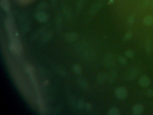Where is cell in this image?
I'll return each mask as SVG.
<instances>
[{"label":"cell","instance_id":"cell-9","mask_svg":"<svg viewBox=\"0 0 153 115\" xmlns=\"http://www.w3.org/2000/svg\"><path fill=\"white\" fill-rule=\"evenodd\" d=\"M144 108L143 106L140 104H136L133 106V112L134 115H141L143 112Z\"/></svg>","mask_w":153,"mask_h":115},{"label":"cell","instance_id":"cell-7","mask_svg":"<svg viewBox=\"0 0 153 115\" xmlns=\"http://www.w3.org/2000/svg\"><path fill=\"white\" fill-rule=\"evenodd\" d=\"M79 38V35L76 32H70L65 35V39L69 41H74Z\"/></svg>","mask_w":153,"mask_h":115},{"label":"cell","instance_id":"cell-25","mask_svg":"<svg viewBox=\"0 0 153 115\" xmlns=\"http://www.w3.org/2000/svg\"><path fill=\"white\" fill-rule=\"evenodd\" d=\"M85 103L83 102V100H79L77 103L78 108L79 109H83L85 107Z\"/></svg>","mask_w":153,"mask_h":115},{"label":"cell","instance_id":"cell-17","mask_svg":"<svg viewBox=\"0 0 153 115\" xmlns=\"http://www.w3.org/2000/svg\"><path fill=\"white\" fill-rule=\"evenodd\" d=\"M1 4L3 9L6 11H8L9 9V3L8 0H1Z\"/></svg>","mask_w":153,"mask_h":115},{"label":"cell","instance_id":"cell-12","mask_svg":"<svg viewBox=\"0 0 153 115\" xmlns=\"http://www.w3.org/2000/svg\"><path fill=\"white\" fill-rule=\"evenodd\" d=\"M117 78V72L115 71H112L110 74L108 75L107 81L110 83H113L116 81Z\"/></svg>","mask_w":153,"mask_h":115},{"label":"cell","instance_id":"cell-31","mask_svg":"<svg viewBox=\"0 0 153 115\" xmlns=\"http://www.w3.org/2000/svg\"><path fill=\"white\" fill-rule=\"evenodd\" d=\"M51 1H52L53 2H55L56 0H51Z\"/></svg>","mask_w":153,"mask_h":115},{"label":"cell","instance_id":"cell-28","mask_svg":"<svg viewBox=\"0 0 153 115\" xmlns=\"http://www.w3.org/2000/svg\"><path fill=\"white\" fill-rule=\"evenodd\" d=\"M94 53H91V52H87L85 53V58H93L94 57Z\"/></svg>","mask_w":153,"mask_h":115},{"label":"cell","instance_id":"cell-22","mask_svg":"<svg viewBox=\"0 0 153 115\" xmlns=\"http://www.w3.org/2000/svg\"><path fill=\"white\" fill-rule=\"evenodd\" d=\"M56 70L57 72L61 76H66V72H65L64 70L63 69L60 67H56Z\"/></svg>","mask_w":153,"mask_h":115},{"label":"cell","instance_id":"cell-23","mask_svg":"<svg viewBox=\"0 0 153 115\" xmlns=\"http://www.w3.org/2000/svg\"><path fill=\"white\" fill-rule=\"evenodd\" d=\"M135 22V17L134 16H130L128 19L127 20V23H128V25H131L133 24V23Z\"/></svg>","mask_w":153,"mask_h":115},{"label":"cell","instance_id":"cell-10","mask_svg":"<svg viewBox=\"0 0 153 115\" xmlns=\"http://www.w3.org/2000/svg\"><path fill=\"white\" fill-rule=\"evenodd\" d=\"M103 5V2H99L95 3L92 7L91 10L92 14H96V13L102 8Z\"/></svg>","mask_w":153,"mask_h":115},{"label":"cell","instance_id":"cell-15","mask_svg":"<svg viewBox=\"0 0 153 115\" xmlns=\"http://www.w3.org/2000/svg\"><path fill=\"white\" fill-rule=\"evenodd\" d=\"M145 51L148 55L151 54L152 50V45L151 42L150 40H147L145 41Z\"/></svg>","mask_w":153,"mask_h":115},{"label":"cell","instance_id":"cell-4","mask_svg":"<svg viewBox=\"0 0 153 115\" xmlns=\"http://www.w3.org/2000/svg\"><path fill=\"white\" fill-rule=\"evenodd\" d=\"M114 94L117 98L123 100L127 97L128 95L126 89L124 87H118L114 91Z\"/></svg>","mask_w":153,"mask_h":115},{"label":"cell","instance_id":"cell-2","mask_svg":"<svg viewBox=\"0 0 153 115\" xmlns=\"http://www.w3.org/2000/svg\"><path fill=\"white\" fill-rule=\"evenodd\" d=\"M116 61V58L115 55L113 53H110L104 58L103 63L104 65L107 68H110L113 67L115 64Z\"/></svg>","mask_w":153,"mask_h":115},{"label":"cell","instance_id":"cell-21","mask_svg":"<svg viewBox=\"0 0 153 115\" xmlns=\"http://www.w3.org/2000/svg\"><path fill=\"white\" fill-rule=\"evenodd\" d=\"M118 61L121 64L123 65H125L127 64V61L126 59L123 56H119L118 57Z\"/></svg>","mask_w":153,"mask_h":115},{"label":"cell","instance_id":"cell-20","mask_svg":"<svg viewBox=\"0 0 153 115\" xmlns=\"http://www.w3.org/2000/svg\"><path fill=\"white\" fill-rule=\"evenodd\" d=\"M47 7H48V6L47 5L46 3H45L44 2L39 4L38 6V9L40 11H45L47 9Z\"/></svg>","mask_w":153,"mask_h":115},{"label":"cell","instance_id":"cell-11","mask_svg":"<svg viewBox=\"0 0 153 115\" xmlns=\"http://www.w3.org/2000/svg\"><path fill=\"white\" fill-rule=\"evenodd\" d=\"M78 83L80 87L84 90H86L88 89V84L83 78H79L78 79Z\"/></svg>","mask_w":153,"mask_h":115},{"label":"cell","instance_id":"cell-3","mask_svg":"<svg viewBox=\"0 0 153 115\" xmlns=\"http://www.w3.org/2000/svg\"><path fill=\"white\" fill-rule=\"evenodd\" d=\"M139 74V71L136 68H133L127 71L125 75V79L127 81L135 79Z\"/></svg>","mask_w":153,"mask_h":115},{"label":"cell","instance_id":"cell-29","mask_svg":"<svg viewBox=\"0 0 153 115\" xmlns=\"http://www.w3.org/2000/svg\"><path fill=\"white\" fill-rule=\"evenodd\" d=\"M56 23H57V26L59 27V26H61V24H61V23H62V20H61V19L60 18H57Z\"/></svg>","mask_w":153,"mask_h":115},{"label":"cell","instance_id":"cell-13","mask_svg":"<svg viewBox=\"0 0 153 115\" xmlns=\"http://www.w3.org/2000/svg\"><path fill=\"white\" fill-rule=\"evenodd\" d=\"M52 33L50 32H48L45 33L42 36L41 41L44 43L48 42L52 38Z\"/></svg>","mask_w":153,"mask_h":115},{"label":"cell","instance_id":"cell-32","mask_svg":"<svg viewBox=\"0 0 153 115\" xmlns=\"http://www.w3.org/2000/svg\"><path fill=\"white\" fill-rule=\"evenodd\" d=\"M152 6H153V1H152Z\"/></svg>","mask_w":153,"mask_h":115},{"label":"cell","instance_id":"cell-30","mask_svg":"<svg viewBox=\"0 0 153 115\" xmlns=\"http://www.w3.org/2000/svg\"><path fill=\"white\" fill-rule=\"evenodd\" d=\"M145 2H144V4L145 5H147V4H148L149 3H150V0H145L144 1Z\"/></svg>","mask_w":153,"mask_h":115},{"label":"cell","instance_id":"cell-24","mask_svg":"<svg viewBox=\"0 0 153 115\" xmlns=\"http://www.w3.org/2000/svg\"><path fill=\"white\" fill-rule=\"evenodd\" d=\"M125 55L126 57L128 58H131L134 56V53L131 50H127V51L125 52Z\"/></svg>","mask_w":153,"mask_h":115},{"label":"cell","instance_id":"cell-5","mask_svg":"<svg viewBox=\"0 0 153 115\" xmlns=\"http://www.w3.org/2000/svg\"><path fill=\"white\" fill-rule=\"evenodd\" d=\"M36 17L37 20L41 23H46L48 21L49 19L48 15L42 11H40L37 13Z\"/></svg>","mask_w":153,"mask_h":115},{"label":"cell","instance_id":"cell-14","mask_svg":"<svg viewBox=\"0 0 153 115\" xmlns=\"http://www.w3.org/2000/svg\"><path fill=\"white\" fill-rule=\"evenodd\" d=\"M143 23H144V24L147 26H150L153 25V16L150 15L146 16L144 18Z\"/></svg>","mask_w":153,"mask_h":115},{"label":"cell","instance_id":"cell-18","mask_svg":"<svg viewBox=\"0 0 153 115\" xmlns=\"http://www.w3.org/2000/svg\"><path fill=\"white\" fill-rule=\"evenodd\" d=\"M72 69L73 72L76 74H81L82 72V69L81 68V66L79 65L78 64L73 65L72 67Z\"/></svg>","mask_w":153,"mask_h":115},{"label":"cell","instance_id":"cell-16","mask_svg":"<svg viewBox=\"0 0 153 115\" xmlns=\"http://www.w3.org/2000/svg\"><path fill=\"white\" fill-rule=\"evenodd\" d=\"M108 114L109 115H119L120 114V111L117 107H111L109 110Z\"/></svg>","mask_w":153,"mask_h":115},{"label":"cell","instance_id":"cell-26","mask_svg":"<svg viewBox=\"0 0 153 115\" xmlns=\"http://www.w3.org/2000/svg\"><path fill=\"white\" fill-rule=\"evenodd\" d=\"M85 108L87 111H90L92 109V106L89 103H85Z\"/></svg>","mask_w":153,"mask_h":115},{"label":"cell","instance_id":"cell-1","mask_svg":"<svg viewBox=\"0 0 153 115\" xmlns=\"http://www.w3.org/2000/svg\"><path fill=\"white\" fill-rule=\"evenodd\" d=\"M9 48L11 51L18 55L22 51V45L18 39L15 38H12Z\"/></svg>","mask_w":153,"mask_h":115},{"label":"cell","instance_id":"cell-19","mask_svg":"<svg viewBox=\"0 0 153 115\" xmlns=\"http://www.w3.org/2000/svg\"><path fill=\"white\" fill-rule=\"evenodd\" d=\"M133 32L131 31H128L124 35V37H123V40H124V41H127V40H129V39L131 38V37L133 36Z\"/></svg>","mask_w":153,"mask_h":115},{"label":"cell","instance_id":"cell-8","mask_svg":"<svg viewBox=\"0 0 153 115\" xmlns=\"http://www.w3.org/2000/svg\"><path fill=\"white\" fill-rule=\"evenodd\" d=\"M108 74L107 73L102 72L98 74L97 77V81L99 84H102L107 80Z\"/></svg>","mask_w":153,"mask_h":115},{"label":"cell","instance_id":"cell-6","mask_svg":"<svg viewBox=\"0 0 153 115\" xmlns=\"http://www.w3.org/2000/svg\"><path fill=\"white\" fill-rule=\"evenodd\" d=\"M139 84L142 87H148L150 84V80L147 76H141L139 80Z\"/></svg>","mask_w":153,"mask_h":115},{"label":"cell","instance_id":"cell-27","mask_svg":"<svg viewBox=\"0 0 153 115\" xmlns=\"http://www.w3.org/2000/svg\"><path fill=\"white\" fill-rule=\"evenodd\" d=\"M146 93L147 96L150 97H153V89H148L146 91Z\"/></svg>","mask_w":153,"mask_h":115}]
</instances>
